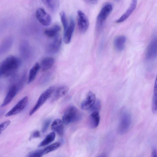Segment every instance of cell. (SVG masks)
<instances>
[{
    "label": "cell",
    "mask_w": 157,
    "mask_h": 157,
    "mask_svg": "<svg viewBox=\"0 0 157 157\" xmlns=\"http://www.w3.org/2000/svg\"><path fill=\"white\" fill-rule=\"evenodd\" d=\"M17 58L10 56L0 63V77L12 75L14 74L20 65Z\"/></svg>",
    "instance_id": "6da1fadb"
},
{
    "label": "cell",
    "mask_w": 157,
    "mask_h": 157,
    "mask_svg": "<svg viewBox=\"0 0 157 157\" xmlns=\"http://www.w3.org/2000/svg\"><path fill=\"white\" fill-rule=\"evenodd\" d=\"M132 122V117L127 110H123L121 114L118 132L121 134L126 133L129 129Z\"/></svg>",
    "instance_id": "7a4b0ae2"
},
{
    "label": "cell",
    "mask_w": 157,
    "mask_h": 157,
    "mask_svg": "<svg viewBox=\"0 0 157 157\" xmlns=\"http://www.w3.org/2000/svg\"><path fill=\"white\" fill-rule=\"evenodd\" d=\"M113 10V6L110 3L105 5L99 13L96 19V26L98 31L101 29L106 19Z\"/></svg>",
    "instance_id": "3957f363"
},
{
    "label": "cell",
    "mask_w": 157,
    "mask_h": 157,
    "mask_svg": "<svg viewBox=\"0 0 157 157\" xmlns=\"http://www.w3.org/2000/svg\"><path fill=\"white\" fill-rule=\"evenodd\" d=\"M77 108L74 106L68 107L62 117L63 123L67 125L75 121L79 118V114Z\"/></svg>",
    "instance_id": "277c9868"
},
{
    "label": "cell",
    "mask_w": 157,
    "mask_h": 157,
    "mask_svg": "<svg viewBox=\"0 0 157 157\" xmlns=\"http://www.w3.org/2000/svg\"><path fill=\"white\" fill-rule=\"evenodd\" d=\"M55 89L54 86H51L41 94L36 105L30 111V116L32 115L45 103L54 92Z\"/></svg>",
    "instance_id": "5b68a950"
},
{
    "label": "cell",
    "mask_w": 157,
    "mask_h": 157,
    "mask_svg": "<svg viewBox=\"0 0 157 157\" xmlns=\"http://www.w3.org/2000/svg\"><path fill=\"white\" fill-rule=\"evenodd\" d=\"M157 55V40L156 35L152 39L148 45L146 54V59L151 60L156 58Z\"/></svg>",
    "instance_id": "8992f818"
},
{
    "label": "cell",
    "mask_w": 157,
    "mask_h": 157,
    "mask_svg": "<svg viewBox=\"0 0 157 157\" xmlns=\"http://www.w3.org/2000/svg\"><path fill=\"white\" fill-rule=\"evenodd\" d=\"M77 14L78 25L79 30L81 33H84L89 28V20L86 14L80 10L78 11Z\"/></svg>",
    "instance_id": "52a82bcc"
},
{
    "label": "cell",
    "mask_w": 157,
    "mask_h": 157,
    "mask_svg": "<svg viewBox=\"0 0 157 157\" xmlns=\"http://www.w3.org/2000/svg\"><path fill=\"white\" fill-rule=\"evenodd\" d=\"M36 16L38 21L43 25L48 26L51 23L50 16L42 8H39L37 10Z\"/></svg>",
    "instance_id": "ba28073f"
},
{
    "label": "cell",
    "mask_w": 157,
    "mask_h": 157,
    "mask_svg": "<svg viewBox=\"0 0 157 157\" xmlns=\"http://www.w3.org/2000/svg\"><path fill=\"white\" fill-rule=\"evenodd\" d=\"M28 101V98L25 96L21 99L5 115L6 117L11 116L21 112L26 107Z\"/></svg>",
    "instance_id": "9c48e42d"
},
{
    "label": "cell",
    "mask_w": 157,
    "mask_h": 157,
    "mask_svg": "<svg viewBox=\"0 0 157 157\" xmlns=\"http://www.w3.org/2000/svg\"><path fill=\"white\" fill-rule=\"evenodd\" d=\"M61 43V36L58 34L54 37L53 41L49 44L48 48V52L52 54L57 53L60 48Z\"/></svg>",
    "instance_id": "30bf717a"
},
{
    "label": "cell",
    "mask_w": 157,
    "mask_h": 157,
    "mask_svg": "<svg viewBox=\"0 0 157 157\" xmlns=\"http://www.w3.org/2000/svg\"><path fill=\"white\" fill-rule=\"evenodd\" d=\"M96 101L95 94L92 92H89L86 98L82 101L81 108L82 110L89 109Z\"/></svg>",
    "instance_id": "8fae6325"
},
{
    "label": "cell",
    "mask_w": 157,
    "mask_h": 157,
    "mask_svg": "<svg viewBox=\"0 0 157 157\" xmlns=\"http://www.w3.org/2000/svg\"><path fill=\"white\" fill-rule=\"evenodd\" d=\"M137 0H131V3L128 9L125 12L116 22L120 23L126 20L131 15L135 9L137 5Z\"/></svg>",
    "instance_id": "7c38bea8"
},
{
    "label": "cell",
    "mask_w": 157,
    "mask_h": 157,
    "mask_svg": "<svg viewBox=\"0 0 157 157\" xmlns=\"http://www.w3.org/2000/svg\"><path fill=\"white\" fill-rule=\"evenodd\" d=\"M75 27V24L74 19L71 18L69 25L64 32L63 40L66 44H68L71 41L72 35L74 32Z\"/></svg>",
    "instance_id": "4fadbf2b"
},
{
    "label": "cell",
    "mask_w": 157,
    "mask_h": 157,
    "mask_svg": "<svg viewBox=\"0 0 157 157\" xmlns=\"http://www.w3.org/2000/svg\"><path fill=\"white\" fill-rule=\"evenodd\" d=\"M18 89L16 85L11 86L4 100V101L1 105V107H3L8 104L12 100L16 95Z\"/></svg>",
    "instance_id": "5bb4252c"
},
{
    "label": "cell",
    "mask_w": 157,
    "mask_h": 157,
    "mask_svg": "<svg viewBox=\"0 0 157 157\" xmlns=\"http://www.w3.org/2000/svg\"><path fill=\"white\" fill-rule=\"evenodd\" d=\"M100 120V117L98 111H94L90 115L88 121L89 127L92 129L96 128L98 126Z\"/></svg>",
    "instance_id": "9a60e30c"
},
{
    "label": "cell",
    "mask_w": 157,
    "mask_h": 157,
    "mask_svg": "<svg viewBox=\"0 0 157 157\" xmlns=\"http://www.w3.org/2000/svg\"><path fill=\"white\" fill-rule=\"evenodd\" d=\"M63 123L60 120L57 119L53 121L51 126V129L57 132L61 136H62L63 134Z\"/></svg>",
    "instance_id": "2e32d148"
},
{
    "label": "cell",
    "mask_w": 157,
    "mask_h": 157,
    "mask_svg": "<svg viewBox=\"0 0 157 157\" xmlns=\"http://www.w3.org/2000/svg\"><path fill=\"white\" fill-rule=\"evenodd\" d=\"M126 40V37L124 36H119L117 37L113 42L115 49L119 52L123 50L124 48Z\"/></svg>",
    "instance_id": "e0dca14e"
},
{
    "label": "cell",
    "mask_w": 157,
    "mask_h": 157,
    "mask_svg": "<svg viewBox=\"0 0 157 157\" xmlns=\"http://www.w3.org/2000/svg\"><path fill=\"white\" fill-rule=\"evenodd\" d=\"M69 88L63 86L58 88L54 93L52 99V101H55L65 96L67 93Z\"/></svg>",
    "instance_id": "ac0fdd59"
},
{
    "label": "cell",
    "mask_w": 157,
    "mask_h": 157,
    "mask_svg": "<svg viewBox=\"0 0 157 157\" xmlns=\"http://www.w3.org/2000/svg\"><path fill=\"white\" fill-rule=\"evenodd\" d=\"M44 4L53 12L56 11L59 7V0H41Z\"/></svg>",
    "instance_id": "d6986e66"
},
{
    "label": "cell",
    "mask_w": 157,
    "mask_h": 157,
    "mask_svg": "<svg viewBox=\"0 0 157 157\" xmlns=\"http://www.w3.org/2000/svg\"><path fill=\"white\" fill-rule=\"evenodd\" d=\"M54 59L52 57H48L42 60L40 65V68L43 71H45L50 69L53 65Z\"/></svg>",
    "instance_id": "ffe728a7"
},
{
    "label": "cell",
    "mask_w": 157,
    "mask_h": 157,
    "mask_svg": "<svg viewBox=\"0 0 157 157\" xmlns=\"http://www.w3.org/2000/svg\"><path fill=\"white\" fill-rule=\"evenodd\" d=\"M11 38L8 37L5 39L0 44V54L5 53L11 48L13 43Z\"/></svg>",
    "instance_id": "44dd1931"
},
{
    "label": "cell",
    "mask_w": 157,
    "mask_h": 157,
    "mask_svg": "<svg viewBox=\"0 0 157 157\" xmlns=\"http://www.w3.org/2000/svg\"><path fill=\"white\" fill-rule=\"evenodd\" d=\"M40 68V65L39 63H37L34 64L29 71L28 81V84H29L34 80Z\"/></svg>",
    "instance_id": "7402d4cb"
},
{
    "label": "cell",
    "mask_w": 157,
    "mask_h": 157,
    "mask_svg": "<svg viewBox=\"0 0 157 157\" xmlns=\"http://www.w3.org/2000/svg\"><path fill=\"white\" fill-rule=\"evenodd\" d=\"M61 29V27L59 25H56L51 28L45 30L44 33L49 37H54L58 34Z\"/></svg>",
    "instance_id": "603a6c76"
},
{
    "label": "cell",
    "mask_w": 157,
    "mask_h": 157,
    "mask_svg": "<svg viewBox=\"0 0 157 157\" xmlns=\"http://www.w3.org/2000/svg\"><path fill=\"white\" fill-rule=\"evenodd\" d=\"M55 137L54 132H52L48 134L45 138L38 145L39 147H41L47 145L53 141Z\"/></svg>",
    "instance_id": "cb8c5ba5"
},
{
    "label": "cell",
    "mask_w": 157,
    "mask_h": 157,
    "mask_svg": "<svg viewBox=\"0 0 157 157\" xmlns=\"http://www.w3.org/2000/svg\"><path fill=\"white\" fill-rule=\"evenodd\" d=\"M157 81L156 80L154 89L152 104V110L154 113L157 112Z\"/></svg>",
    "instance_id": "d4e9b609"
},
{
    "label": "cell",
    "mask_w": 157,
    "mask_h": 157,
    "mask_svg": "<svg viewBox=\"0 0 157 157\" xmlns=\"http://www.w3.org/2000/svg\"><path fill=\"white\" fill-rule=\"evenodd\" d=\"M59 142H56L43 149L44 155L47 154L57 149L60 145Z\"/></svg>",
    "instance_id": "484cf974"
},
{
    "label": "cell",
    "mask_w": 157,
    "mask_h": 157,
    "mask_svg": "<svg viewBox=\"0 0 157 157\" xmlns=\"http://www.w3.org/2000/svg\"><path fill=\"white\" fill-rule=\"evenodd\" d=\"M60 16L64 32L67 29L68 25L67 17L65 12L63 11L60 13Z\"/></svg>",
    "instance_id": "4316f807"
},
{
    "label": "cell",
    "mask_w": 157,
    "mask_h": 157,
    "mask_svg": "<svg viewBox=\"0 0 157 157\" xmlns=\"http://www.w3.org/2000/svg\"><path fill=\"white\" fill-rule=\"evenodd\" d=\"M26 43L22 41L21 43L20 46V50L21 55L24 57H26L27 56L28 48Z\"/></svg>",
    "instance_id": "83f0119b"
},
{
    "label": "cell",
    "mask_w": 157,
    "mask_h": 157,
    "mask_svg": "<svg viewBox=\"0 0 157 157\" xmlns=\"http://www.w3.org/2000/svg\"><path fill=\"white\" fill-rule=\"evenodd\" d=\"M43 149L37 150L30 152L28 155V156L30 157H40L43 155Z\"/></svg>",
    "instance_id": "f1b7e54d"
},
{
    "label": "cell",
    "mask_w": 157,
    "mask_h": 157,
    "mask_svg": "<svg viewBox=\"0 0 157 157\" xmlns=\"http://www.w3.org/2000/svg\"><path fill=\"white\" fill-rule=\"evenodd\" d=\"M101 107V103L100 101L99 100L95 101L94 103L90 108V109L92 112L98 111L99 110Z\"/></svg>",
    "instance_id": "f546056e"
},
{
    "label": "cell",
    "mask_w": 157,
    "mask_h": 157,
    "mask_svg": "<svg viewBox=\"0 0 157 157\" xmlns=\"http://www.w3.org/2000/svg\"><path fill=\"white\" fill-rule=\"evenodd\" d=\"M10 123V121L8 120L0 124V135L6 128Z\"/></svg>",
    "instance_id": "4dcf8cb0"
},
{
    "label": "cell",
    "mask_w": 157,
    "mask_h": 157,
    "mask_svg": "<svg viewBox=\"0 0 157 157\" xmlns=\"http://www.w3.org/2000/svg\"><path fill=\"white\" fill-rule=\"evenodd\" d=\"M51 122V120L50 119L47 120L44 123L42 128V132L44 133L47 130L49 125Z\"/></svg>",
    "instance_id": "1f68e13d"
},
{
    "label": "cell",
    "mask_w": 157,
    "mask_h": 157,
    "mask_svg": "<svg viewBox=\"0 0 157 157\" xmlns=\"http://www.w3.org/2000/svg\"><path fill=\"white\" fill-rule=\"evenodd\" d=\"M40 136V133L38 131H34L32 134L30 139L33 138L38 137Z\"/></svg>",
    "instance_id": "d6a6232c"
},
{
    "label": "cell",
    "mask_w": 157,
    "mask_h": 157,
    "mask_svg": "<svg viewBox=\"0 0 157 157\" xmlns=\"http://www.w3.org/2000/svg\"><path fill=\"white\" fill-rule=\"evenodd\" d=\"M151 156L156 157L157 156V150L155 147H153L152 149Z\"/></svg>",
    "instance_id": "836d02e7"
},
{
    "label": "cell",
    "mask_w": 157,
    "mask_h": 157,
    "mask_svg": "<svg viewBox=\"0 0 157 157\" xmlns=\"http://www.w3.org/2000/svg\"><path fill=\"white\" fill-rule=\"evenodd\" d=\"M86 2L93 4H96L98 1V0H85Z\"/></svg>",
    "instance_id": "e575fe53"
}]
</instances>
